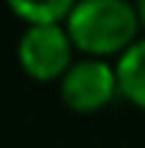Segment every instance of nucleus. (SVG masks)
Listing matches in <instances>:
<instances>
[{
  "mask_svg": "<svg viewBox=\"0 0 145 148\" xmlns=\"http://www.w3.org/2000/svg\"><path fill=\"white\" fill-rule=\"evenodd\" d=\"M137 8V19H140V27H145V0H134Z\"/></svg>",
  "mask_w": 145,
  "mask_h": 148,
  "instance_id": "423d86ee",
  "label": "nucleus"
},
{
  "mask_svg": "<svg viewBox=\"0 0 145 148\" xmlns=\"http://www.w3.org/2000/svg\"><path fill=\"white\" fill-rule=\"evenodd\" d=\"M74 44L66 25H27L16 44V58L27 77L55 82L74 66Z\"/></svg>",
  "mask_w": 145,
  "mask_h": 148,
  "instance_id": "f03ea898",
  "label": "nucleus"
},
{
  "mask_svg": "<svg viewBox=\"0 0 145 148\" xmlns=\"http://www.w3.org/2000/svg\"><path fill=\"white\" fill-rule=\"evenodd\" d=\"M80 0H5L11 11L27 25H60Z\"/></svg>",
  "mask_w": 145,
  "mask_h": 148,
  "instance_id": "39448f33",
  "label": "nucleus"
},
{
  "mask_svg": "<svg viewBox=\"0 0 145 148\" xmlns=\"http://www.w3.org/2000/svg\"><path fill=\"white\" fill-rule=\"evenodd\" d=\"M137 30V8L129 0H80L66 16V33L85 58L104 60L110 55H123L140 41Z\"/></svg>",
  "mask_w": 145,
  "mask_h": 148,
  "instance_id": "f257e3e1",
  "label": "nucleus"
},
{
  "mask_svg": "<svg viewBox=\"0 0 145 148\" xmlns=\"http://www.w3.org/2000/svg\"><path fill=\"white\" fill-rule=\"evenodd\" d=\"M118 93L115 66L99 58H82L60 79V99L74 112H96Z\"/></svg>",
  "mask_w": 145,
  "mask_h": 148,
  "instance_id": "7ed1b4c3",
  "label": "nucleus"
},
{
  "mask_svg": "<svg viewBox=\"0 0 145 148\" xmlns=\"http://www.w3.org/2000/svg\"><path fill=\"white\" fill-rule=\"evenodd\" d=\"M115 74H118V93L134 107L145 110V38L134 41L118 58Z\"/></svg>",
  "mask_w": 145,
  "mask_h": 148,
  "instance_id": "20e7f679",
  "label": "nucleus"
}]
</instances>
